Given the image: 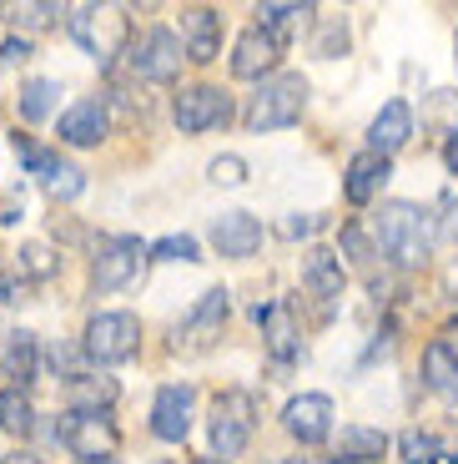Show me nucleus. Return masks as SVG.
Listing matches in <instances>:
<instances>
[{"label":"nucleus","instance_id":"nucleus-1","mask_svg":"<svg viewBox=\"0 0 458 464\" xmlns=\"http://www.w3.org/2000/svg\"><path fill=\"white\" fill-rule=\"evenodd\" d=\"M378 253L398 267H424L434 253V218L418 202H383L378 212Z\"/></svg>","mask_w":458,"mask_h":464},{"label":"nucleus","instance_id":"nucleus-2","mask_svg":"<svg viewBox=\"0 0 458 464\" xmlns=\"http://www.w3.org/2000/svg\"><path fill=\"white\" fill-rule=\"evenodd\" d=\"M302 106H308V82H302L298 71L267 76L253 92V102H247V127L253 131H282L302 116Z\"/></svg>","mask_w":458,"mask_h":464},{"label":"nucleus","instance_id":"nucleus-3","mask_svg":"<svg viewBox=\"0 0 458 464\" xmlns=\"http://www.w3.org/2000/svg\"><path fill=\"white\" fill-rule=\"evenodd\" d=\"M257 430V399L242 394V389H227V394L212 404V450H217V459H237L242 450H247V440H253Z\"/></svg>","mask_w":458,"mask_h":464},{"label":"nucleus","instance_id":"nucleus-4","mask_svg":"<svg viewBox=\"0 0 458 464\" xmlns=\"http://www.w3.org/2000/svg\"><path fill=\"white\" fill-rule=\"evenodd\" d=\"M86 359L96 363H127L137 359V348H141V318L137 314H96L91 324H86Z\"/></svg>","mask_w":458,"mask_h":464},{"label":"nucleus","instance_id":"nucleus-5","mask_svg":"<svg viewBox=\"0 0 458 464\" xmlns=\"http://www.w3.org/2000/svg\"><path fill=\"white\" fill-rule=\"evenodd\" d=\"M66 15H71V35L96 61H111L121 51V41H127V15L111 11V5H71Z\"/></svg>","mask_w":458,"mask_h":464},{"label":"nucleus","instance_id":"nucleus-6","mask_svg":"<svg viewBox=\"0 0 458 464\" xmlns=\"http://www.w3.org/2000/svg\"><path fill=\"white\" fill-rule=\"evenodd\" d=\"M182 61V35H172L167 25H151V31H141V41H131V71L141 82H177Z\"/></svg>","mask_w":458,"mask_h":464},{"label":"nucleus","instance_id":"nucleus-7","mask_svg":"<svg viewBox=\"0 0 458 464\" xmlns=\"http://www.w3.org/2000/svg\"><path fill=\"white\" fill-rule=\"evenodd\" d=\"M141 263H147L141 237H101V243H96V257H91V288H101V293L127 288L141 273Z\"/></svg>","mask_w":458,"mask_h":464},{"label":"nucleus","instance_id":"nucleus-8","mask_svg":"<svg viewBox=\"0 0 458 464\" xmlns=\"http://www.w3.org/2000/svg\"><path fill=\"white\" fill-rule=\"evenodd\" d=\"M56 440L66 444L81 464H101V459H111V454H116L121 434H116L111 414H71L66 424L56 430Z\"/></svg>","mask_w":458,"mask_h":464},{"label":"nucleus","instance_id":"nucleus-9","mask_svg":"<svg viewBox=\"0 0 458 464\" xmlns=\"http://www.w3.org/2000/svg\"><path fill=\"white\" fill-rule=\"evenodd\" d=\"M227 314H232L227 288L202 293V303H196L192 314H186V324L177 328V348H186V353H202V348H212V343L222 338V324H227Z\"/></svg>","mask_w":458,"mask_h":464},{"label":"nucleus","instance_id":"nucleus-10","mask_svg":"<svg viewBox=\"0 0 458 464\" xmlns=\"http://www.w3.org/2000/svg\"><path fill=\"white\" fill-rule=\"evenodd\" d=\"M232 121V96L222 86H186L177 96V127L182 131H212V127H227Z\"/></svg>","mask_w":458,"mask_h":464},{"label":"nucleus","instance_id":"nucleus-11","mask_svg":"<svg viewBox=\"0 0 458 464\" xmlns=\"http://www.w3.org/2000/svg\"><path fill=\"white\" fill-rule=\"evenodd\" d=\"M192 409H196V389L192 383H167L151 399V434L167 444H182L192 434Z\"/></svg>","mask_w":458,"mask_h":464},{"label":"nucleus","instance_id":"nucleus-12","mask_svg":"<svg viewBox=\"0 0 458 464\" xmlns=\"http://www.w3.org/2000/svg\"><path fill=\"white\" fill-rule=\"evenodd\" d=\"M277 56H282V41L267 35L262 25H253V31H242L237 46H232V76H242V82H267L277 71Z\"/></svg>","mask_w":458,"mask_h":464},{"label":"nucleus","instance_id":"nucleus-13","mask_svg":"<svg viewBox=\"0 0 458 464\" xmlns=\"http://www.w3.org/2000/svg\"><path fill=\"white\" fill-rule=\"evenodd\" d=\"M282 430L298 444H322L332 440V399L328 394H298L282 409Z\"/></svg>","mask_w":458,"mask_h":464},{"label":"nucleus","instance_id":"nucleus-14","mask_svg":"<svg viewBox=\"0 0 458 464\" xmlns=\"http://www.w3.org/2000/svg\"><path fill=\"white\" fill-rule=\"evenodd\" d=\"M182 51L186 61H196V66H206V61H217V46H222V15L212 11V5H186L182 11Z\"/></svg>","mask_w":458,"mask_h":464},{"label":"nucleus","instance_id":"nucleus-15","mask_svg":"<svg viewBox=\"0 0 458 464\" xmlns=\"http://www.w3.org/2000/svg\"><path fill=\"white\" fill-rule=\"evenodd\" d=\"M393 177V162L378 157V151H358L353 162H348V177H343V198L353 208H367V202L383 192V182Z\"/></svg>","mask_w":458,"mask_h":464},{"label":"nucleus","instance_id":"nucleus-16","mask_svg":"<svg viewBox=\"0 0 458 464\" xmlns=\"http://www.w3.org/2000/svg\"><path fill=\"white\" fill-rule=\"evenodd\" d=\"M212 247H217L222 257H253L257 247H262V222H257L253 212H222V218L212 222Z\"/></svg>","mask_w":458,"mask_h":464},{"label":"nucleus","instance_id":"nucleus-17","mask_svg":"<svg viewBox=\"0 0 458 464\" xmlns=\"http://www.w3.org/2000/svg\"><path fill=\"white\" fill-rule=\"evenodd\" d=\"M106 131H111V116L101 102H76L61 111V141L66 147H101Z\"/></svg>","mask_w":458,"mask_h":464},{"label":"nucleus","instance_id":"nucleus-18","mask_svg":"<svg viewBox=\"0 0 458 464\" xmlns=\"http://www.w3.org/2000/svg\"><path fill=\"white\" fill-rule=\"evenodd\" d=\"M408 137H413V106L408 102H388L378 116H373V127H367V151L393 157L398 147H408Z\"/></svg>","mask_w":458,"mask_h":464},{"label":"nucleus","instance_id":"nucleus-19","mask_svg":"<svg viewBox=\"0 0 458 464\" xmlns=\"http://www.w3.org/2000/svg\"><path fill=\"white\" fill-rule=\"evenodd\" d=\"M71 414H106L116 404V379L101 373H66V389H61Z\"/></svg>","mask_w":458,"mask_h":464},{"label":"nucleus","instance_id":"nucleus-20","mask_svg":"<svg viewBox=\"0 0 458 464\" xmlns=\"http://www.w3.org/2000/svg\"><path fill=\"white\" fill-rule=\"evenodd\" d=\"M424 383L434 389L438 399L458 404V343H448V338H434V343L424 348Z\"/></svg>","mask_w":458,"mask_h":464},{"label":"nucleus","instance_id":"nucleus-21","mask_svg":"<svg viewBox=\"0 0 458 464\" xmlns=\"http://www.w3.org/2000/svg\"><path fill=\"white\" fill-rule=\"evenodd\" d=\"M343 257L332 253V247H308L302 253V288L312 298H338L343 293Z\"/></svg>","mask_w":458,"mask_h":464},{"label":"nucleus","instance_id":"nucleus-22","mask_svg":"<svg viewBox=\"0 0 458 464\" xmlns=\"http://www.w3.org/2000/svg\"><path fill=\"white\" fill-rule=\"evenodd\" d=\"M253 318H257V328H262L267 348H272L277 359H292L298 353V328H292V308L287 303H257Z\"/></svg>","mask_w":458,"mask_h":464},{"label":"nucleus","instance_id":"nucleus-23","mask_svg":"<svg viewBox=\"0 0 458 464\" xmlns=\"http://www.w3.org/2000/svg\"><path fill=\"white\" fill-rule=\"evenodd\" d=\"M35 363H41L35 334H25V328L5 334V348H0V373H5V379H15L11 389H21V383H31V379H35Z\"/></svg>","mask_w":458,"mask_h":464},{"label":"nucleus","instance_id":"nucleus-24","mask_svg":"<svg viewBox=\"0 0 458 464\" xmlns=\"http://www.w3.org/2000/svg\"><path fill=\"white\" fill-rule=\"evenodd\" d=\"M312 15H318V5H292V0H267V5H257V25H262L267 35H292V31H308Z\"/></svg>","mask_w":458,"mask_h":464},{"label":"nucleus","instance_id":"nucleus-25","mask_svg":"<svg viewBox=\"0 0 458 464\" xmlns=\"http://www.w3.org/2000/svg\"><path fill=\"white\" fill-rule=\"evenodd\" d=\"M383 454H388V434H383V430H367V424H343V434H338V459L367 464V459H383Z\"/></svg>","mask_w":458,"mask_h":464},{"label":"nucleus","instance_id":"nucleus-26","mask_svg":"<svg viewBox=\"0 0 458 464\" xmlns=\"http://www.w3.org/2000/svg\"><path fill=\"white\" fill-rule=\"evenodd\" d=\"M15 106H21V121H46V116H56V106H61V82L35 76V82L21 86Z\"/></svg>","mask_w":458,"mask_h":464},{"label":"nucleus","instance_id":"nucleus-27","mask_svg":"<svg viewBox=\"0 0 458 464\" xmlns=\"http://www.w3.org/2000/svg\"><path fill=\"white\" fill-rule=\"evenodd\" d=\"M0 430H11V434L35 430V404L25 389H0Z\"/></svg>","mask_w":458,"mask_h":464},{"label":"nucleus","instance_id":"nucleus-28","mask_svg":"<svg viewBox=\"0 0 458 464\" xmlns=\"http://www.w3.org/2000/svg\"><path fill=\"white\" fill-rule=\"evenodd\" d=\"M15 257H21V263H15V273H21V278L46 283V278H56V273H61V253H56V247H46V243H25Z\"/></svg>","mask_w":458,"mask_h":464},{"label":"nucleus","instance_id":"nucleus-29","mask_svg":"<svg viewBox=\"0 0 458 464\" xmlns=\"http://www.w3.org/2000/svg\"><path fill=\"white\" fill-rule=\"evenodd\" d=\"M11 147H15V157H21V167H31L35 177H51V172L61 167V157H56V151L35 147V141H31V137H21V131L11 137Z\"/></svg>","mask_w":458,"mask_h":464},{"label":"nucleus","instance_id":"nucleus-30","mask_svg":"<svg viewBox=\"0 0 458 464\" xmlns=\"http://www.w3.org/2000/svg\"><path fill=\"white\" fill-rule=\"evenodd\" d=\"M151 257H157V263H196L202 247H196L192 232H172V237H161V243L151 247Z\"/></svg>","mask_w":458,"mask_h":464},{"label":"nucleus","instance_id":"nucleus-31","mask_svg":"<svg viewBox=\"0 0 458 464\" xmlns=\"http://www.w3.org/2000/svg\"><path fill=\"white\" fill-rule=\"evenodd\" d=\"M46 192L56 202H71V198H81V192H86V172H81V167H71V162H61L56 172L46 177Z\"/></svg>","mask_w":458,"mask_h":464},{"label":"nucleus","instance_id":"nucleus-32","mask_svg":"<svg viewBox=\"0 0 458 464\" xmlns=\"http://www.w3.org/2000/svg\"><path fill=\"white\" fill-rule=\"evenodd\" d=\"M56 15H66V11H61V5H46V0H35V5H11V25H15V31H21V25H25V31H46Z\"/></svg>","mask_w":458,"mask_h":464},{"label":"nucleus","instance_id":"nucleus-33","mask_svg":"<svg viewBox=\"0 0 458 464\" xmlns=\"http://www.w3.org/2000/svg\"><path fill=\"white\" fill-rule=\"evenodd\" d=\"M398 454H403V464H428L438 454V440H434V434H424V430H408L398 440Z\"/></svg>","mask_w":458,"mask_h":464},{"label":"nucleus","instance_id":"nucleus-34","mask_svg":"<svg viewBox=\"0 0 458 464\" xmlns=\"http://www.w3.org/2000/svg\"><path fill=\"white\" fill-rule=\"evenodd\" d=\"M343 257H353V263H373V257H378L373 237H367L358 222H343Z\"/></svg>","mask_w":458,"mask_h":464},{"label":"nucleus","instance_id":"nucleus-35","mask_svg":"<svg viewBox=\"0 0 458 464\" xmlns=\"http://www.w3.org/2000/svg\"><path fill=\"white\" fill-rule=\"evenodd\" d=\"M206 172H212V182H217V187H242V182H247V162H242L237 151L217 157V162L206 167Z\"/></svg>","mask_w":458,"mask_h":464},{"label":"nucleus","instance_id":"nucleus-36","mask_svg":"<svg viewBox=\"0 0 458 464\" xmlns=\"http://www.w3.org/2000/svg\"><path fill=\"white\" fill-rule=\"evenodd\" d=\"M277 232H282V237H292V243H298V237H312V232H322V218H318V212H292V218H287V222H282V227H277Z\"/></svg>","mask_w":458,"mask_h":464},{"label":"nucleus","instance_id":"nucleus-37","mask_svg":"<svg viewBox=\"0 0 458 464\" xmlns=\"http://www.w3.org/2000/svg\"><path fill=\"white\" fill-rule=\"evenodd\" d=\"M438 237H448V243H458V192H448L444 198V218L434 222Z\"/></svg>","mask_w":458,"mask_h":464},{"label":"nucleus","instance_id":"nucleus-38","mask_svg":"<svg viewBox=\"0 0 458 464\" xmlns=\"http://www.w3.org/2000/svg\"><path fill=\"white\" fill-rule=\"evenodd\" d=\"M338 51H348V31L338 21H328V31H322V41H318V56H338Z\"/></svg>","mask_w":458,"mask_h":464},{"label":"nucleus","instance_id":"nucleus-39","mask_svg":"<svg viewBox=\"0 0 458 464\" xmlns=\"http://www.w3.org/2000/svg\"><path fill=\"white\" fill-rule=\"evenodd\" d=\"M0 61H5V66H21V61H31V41H25V35H11V41L0 46Z\"/></svg>","mask_w":458,"mask_h":464},{"label":"nucleus","instance_id":"nucleus-40","mask_svg":"<svg viewBox=\"0 0 458 464\" xmlns=\"http://www.w3.org/2000/svg\"><path fill=\"white\" fill-rule=\"evenodd\" d=\"M21 293H25V283H15V278H0V303H21Z\"/></svg>","mask_w":458,"mask_h":464},{"label":"nucleus","instance_id":"nucleus-41","mask_svg":"<svg viewBox=\"0 0 458 464\" xmlns=\"http://www.w3.org/2000/svg\"><path fill=\"white\" fill-rule=\"evenodd\" d=\"M444 162H448V172H458V127H453V137H448V147H444Z\"/></svg>","mask_w":458,"mask_h":464},{"label":"nucleus","instance_id":"nucleus-42","mask_svg":"<svg viewBox=\"0 0 458 464\" xmlns=\"http://www.w3.org/2000/svg\"><path fill=\"white\" fill-rule=\"evenodd\" d=\"M0 464H41V459H35V454H31V450H15V454H11V459H0Z\"/></svg>","mask_w":458,"mask_h":464},{"label":"nucleus","instance_id":"nucleus-43","mask_svg":"<svg viewBox=\"0 0 458 464\" xmlns=\"http://www.w3.org/2000/svg\"><path fill=\"white\" fill-rule=\"evenodd\" d=\"M428 464H458V454H453V450H444V444H438V454H434V459H428Z\"/></svg>","mask_w":458,"mask_h":464},{"label":"nucleus","instance_id":"nucleus-44","mask_svg":"<svg viewBox=\"0 0 458 464\" xmlns=\"http://www.w3.org/2000/svg\"><path fill=\"white\" fill-rule=\"evenodd\" d=\"M196 464H227V459H217V454H206V459H196Z\"/></svg>","mask_w":458,"mask_h":464},{"label":"nucleus","instance_id":"nucleus-45","mask_svg":"<svg viewBox=\"0 0 458 464\" xmlns=\"http://www.w3.org/2000/svg\"><path fill=\"white\" fill-rule=\"evenodd\" d=\"M282 464H312V459H302V454H292V459H282Z\"/></svg>","mask_w":458,"mask_h":464},{"label":"nucleus","instance_id":"nucleus-46","mask_svg":"<svg viewBox=\"0 0 458 464\" xmlns=\"http://www.w3.org/2000/svg\"><path fill=\"white\" fill-rule=\"evenodd\" d=\"M101 464H111V459H101Z\"/></svg>","mask_w":458,"mask_h":464}]
</instances>
